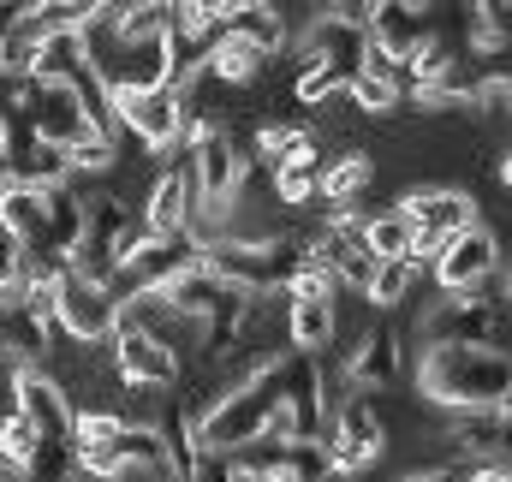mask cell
<instances>
[{"mask_svg": "<svg viewBox=\"0 0 512 482\" xmlns=\"http://www.w3.org/2000/svg\"><path fill=\"white\" fill-rule=\"evenodd\" d=\"M423 399L447 411H501L512 399V352H477V346H435L417 363Z\"/></svg>", "mask_w": 512, "mask_h": 482, "instance_id": "cell-1", "label": "cell"}, {"mask_svg": "<svg viewBox=\"0 0 512 482\" xmlns=\"http://www.w3.org/2000/svg\"><path fill=\"white\" fill-rule=\"evenodd\" d=\"M185 429H191L197 453H251V447H262L268 429H274V363H256L239 387L215 393L209 411H197Z\"/></svg>", "mask_w": 512, "mask_h": 482, "instance_id": "cell-2", "label": "cell"}, {"mask_svg": "<svg viewBox=\"0 0 512 482\" xmlns=\"http://www.w3.org/2000/svg\"><path fill=\"white\" fill-rule=\"evenodd\" d=\"M310 262V244L298 233H274L256 244H233V239H209L203 244V268L221 274L227 286H239L245 298H274L292 286V274Z\"/></svg>", "mask_w": 512, "mask_h": 482, "instance_id": "cell-3", "label": "cell"}, {"mask_svg": "<svg viewBox=\"0 0 512 482\" xmlns=\"http://www.w3.org/2000/svg\"><path fill=\"white\" fill-rule=\"evenodd\" d=\"M322 417H328V381H322V358H292L274 363V429L268 441L286 447H316L322 441Z\"/></svg>", "mask_w": 512, "mask_h": 482, "instance_id": "cell-4", "label": "cell"}, {"mask_svg": "<svg viewBox=\"0 0 512 482\" xmlns=\"http://www.w3.org/2000/svg\"><path fill=\"white\" fill-rule=\"evenodd\" d=\"M191 268H203V239H197V233H167V239L149 233V239L108 274V298H114L120 310H131V304L167 292V286H173L179 274H191Z\"/></svg>", "mask_w": 512, "mask_h": 482, "instance_id": "cell-5", "label": "cell"}, {"mask_svg": "<svg viewBox=\"0 0 512 482\" xmlns=\"http://www.w3.org/2000/svg\"><path fill=\"white\" fill-rule=\"evenodd\" d=\"M143 239H149V227L131 221L126 203H114V197H90V203H84V239H78V250H72V274L108 286V274H114Z\"/></svg>", "mask_w": 512, "mask_h": 482, "instance_id": "cell-6", "label": "cell"}, {"mask_svg": "<svg viewBox=\"0 0 512 482\" xmlns=\"http://www.w3.org/2000/svg\"><path fill=\"white\" fill-rule=\"evenodd\" d=\"M507 340V310L501 298H441L429 316H423V346H477V352H501Z\"/></svg>", "mask_w": 512, "mask_h": 482, "instance_id": "cell-7", "label": "cell"}, {"mask_svg": "<svg viewBox=\"0 0 512 482\" xmlns=\"http://www.w3.org/2000/svg\"><path fill=\"white\" fill-rule=\"evenodd\" d=\"M393 215L411 227V262H417V256H435L453 233L477 227V203H471L465 191H441V185H435V191H411V197H399Z\"/></svg>", "mask_w": 512, "mask_h": 482, "instance_id": "cell-8", "label": "cell"}, {"mask_svg": "<svg viewBox=\"0 0 512 482\" xmlns=\"http://www.w3.org/2000/svg\"><path fill=\"white\" fill-rule=\"evenodd\" d=\"M12 399H18L12 417L30 423L36 453L72 447V399H66V387H60L54 375H42V369H18V375H12Z\"/></svg>", "mask_w": 512, "mask_h": 482, "instance_id": "cell-9", "label": "cell"}, {"mask_svg": "<svg viewBox=\"0 0 512 482\" xmlns=\"http://www.w3.org/2000/svg\"><path fill=\"white\" fill-rule=\"evenodd\" d=\"M120 304L108 298V286L102 280H84V274H60V286H54V328H66L72 340H114V328H120Z\"/></svg>", "mask_w": 512, "mask_h": 482, "instance_id": "cell-10", "label": "cell"}, {"mask_svg": "<svg viewBox=\"0 0 512 482\" xmlns=\"http://www.w3.org/2000/svg\"><path fill=\"white\" fill-rule=\"evenodd\" d=\"M310 256L334 274V286H352V292H364L376 274V256L364 244V215H352V209H328L322 233L310 239Z\"/></svg>", "mask_w": 512, "mask_h": 482, "instance_id": "cell-11", "label": "cell"}, {"mask_svg": "<svg viewBox=\"0 0 512 482\" xmlns=\"http://www.w3.org/2000/svg\"><path fill=\"white\" fill-rule=\"evenodd\" d=\"M364 12H370V6H340V12H322V18L310 24L304 66H328V72H340V78L352 84V78L364 72V48H370Z\"/></svg>", "mask_w": 512, "mask_h": 482, "instance_id": "cell-12", "label": "cell"}, {"mask_svg": "<svg viewBox=\"0 0 512 482\" xmlns=\"http://www.w3.org/2000/svg\"><path fill=\"white\" fill-rule=\"evenodd\" d=\"M501 268V250H495V233L489 227H465L435 250V280L447 286V298H477Z\"/></svg>", "mask_w": 512, "mask_h": 482, "instance_id": "cell-13", "label": "cell"}, {"mask_svg": "<svg viewBox=\"0 0 512 482\" xmlns=\"http://www.w3.org/2000/svg\"><path fill=\"white\" fill-rule=\"evenodd\" d=\"M382 459V417L370 399H346L340 417H334V435H328V471L334 477H358Z\"/></svg>", "mask_w": 512, "mask_h": 482, "instance_id": "cell-14", "label": "cell"}, {"mask_svg": "<svg viewBox=\"0 0 512 482\" xmlns=\"http://www.w3.org/2000/svg\"><path fill=\"white\" fill-rule=\"evenodd\" d=\"M114 131H131L149 149H173L185 137V108L173 90H149V96H120L114 102Z\"/></svg>", "mask_w": 512, "mask_h": 482, "instance_id": "cell-15", "label": "cell"}, {"mask_svg": "<svg viewBox=\"0 0 512 482\" xmlns=\"http://www.w3.org/2000/svg\"><path fill=\"white\" fill-rule=\"evenodd\" d=\"M364 30H370V42L387 48L393 60H411V54L435 36L429 12H423V6H411V0H376V6L364 12Z\"/></svg>", "mask_w": 512, "mask_h": 482, "instance_id": "cell-16", "label": "cell"}, {"mask_svg": "<svg viewBox=\"0 0 512 482\" xmlns=\"http://www.w3.org/2000/svg\"><path fill=\"white\" fill-rule=\"evenodd\" d=\"M114 358H120V375H126L131 387H173L179 381V358L161 340H149L143 328H131L126 316L114 328Z\"/></svg>", "mask_w": 512, "mask_h": 482, "instance_id": "cell-17", "label": "cell"}, {"mask_svg": "<svg viewBox=\"0 0 512 482\" xmlns=\"http://www.w3.org/2000/svg\"><path fill=\"white\" fill-rule=\"evenodd\" d=\"M197 185H191V173L185 167H173V173H161L155 179V191H149V209H143V227L149 233H191L197 227Z\"/></svg>", "mask_w": 512, "mask_h": 482, "instance_id": "cell-18", "label": "cell"}, {"mask_svg": "<svg viewBox=\"0 0 512 482\" xmlns=\"http://www.w3.org/2000/svg\"><path fill=\"white\" fill-rule=\"evenodd\" d=\"M215 36L251 48L256 60H268L286 42V18L274 6H215Z\"/></svg>", "mask_w": 512, "mask_h": 482, "instance_id": "cell-19", "label": "cell"}, {"mask_svg": "<svg viewBox=\"0 0 512 482\" xmlns=\"http://www.w3.org/2000/svg\"><path fill=\"white\" fill-rule=\"evenodd\" d=\"M352 381L358 387H393L405 381V334L399 328H370L358 346H352Z\"/></svg>", "mask_w": 512, "mask_h": 482, "instance_id": "cell-20", "label": "cell"}, {"mask_svg": "<svg viewBox=\"0 0 512 482\" xmlns=\"http://www.w3.org/2000/svg\"><path fill=\"white\" fill-rule=\"evenodd\" d=\"M0 352L18 358V369H42V358H48V322H36L18 292L0 298Z\"/></svg>", "mask_w": 512, "mask_h": 482, "instance_id": "cell-21", "label": "cell"}, {"mask_svg": "<svg viewBox=\"0 0 512 482\" xmlns=\"http://www.w3.org/2000/svg\"><path fill=\"white\" fill-rule=\"evenodd\" d=\"M0 227H6V239L18 244L24 256H36L42 239H48V191H36V185H12V191L0 197Z\"/></svg>", "mask_w": 512, "mask_h": 482, "instance_id": "cell-22", "label": "cell"}, {"mask_svg": "<svg viewBox=\"0 0 512 482\" xmlns=\"http://www.w3.org/2000/svg\"><path fill=\"white\" fill-rule=\"evenodd\" d=\"M90 72V48H84V30H42L36 42V60H30V78L42 84H72Z\"/></svg>", "mask_w": 512, "mask_h": 482, "instance_id": "cell-23", "label": "cell"}, {"mask_svg": "<svg viewBox=\"0 0 512 482\" xmlns=\"http://www.w3.org/2000/svg\"><path fill=\"white\" fill-rule=\"evenodd\" d=\"M370 179H376V161L370 155H340V161H322V203H334V209H352L364 191H370Z\"/></svg>", "mask_w": 512, "mask_h": 482, "instance_id": "cell-24", "label": "cell"}, {"mask_svg": "<svg viewBox=\"0 0 512 482\" xmlns=\"http://www.w3.org/2000/svg\"><path fill=\"white\" fill-rule=\"evenodd\" d=\"M286 340H292L304 358L328 352V340H334V304H316V298H286Z\"/></svg>", "mask_w": 512, "mask_h": 482, "instance_id": "cell-25", "label": "cell"}, {"mask_svg": "<svg viewBox=\"0 0 512 482\" xmlns=\"http://www.w3.org/2000/svg\"><path fill=\"white\" fill-rule=\"evenodd\" d=\"M453 441L471 459H501L507 453V411H459L453 417Z\"/></svg>", "mask_w": 512, "mask_h": 482, "instance_id": "cell-26", "label": "cell"}, {"mask_svg": "<svg viewBox=\"0 0 512 482\" xmlns=\"http://www.w3.org/2000/svg\"><path fill=\"white\" fill-rule=\"evenodd\" d=\"M304 155H316V137L304 131V125H262L256 131V161L274 173V167H286V161H304Z\"/></svg>", "mask_w": 512, "mask_h": 482, "instance_id": "cell-27", "label": "cell"}, {"mask_svg": "<svg viewBox=\"0 0 512 482\" xmlns=\"http://www.w3.org/2000/svg\"><path fill=\"white\" fill-rule=\"evenodd\" d=\"M256 66H262V60H256L251 48H239V42H221V36H215L197 72H203V78H209V84L221 90V84H251V78H256Z\"/></svg>", "mask_w": 512, "mask_h": 482, "instance_id": "cell-28", "label": "cell"}, {"mask_svg": "<svg viewBox=\"0 0 512 482\" xmlns=\"http://www.w3.org/2000/svg\"><path fill=\"white\" fill-rule=\"evenodd\" d=\"M316 191H322V155H304V161H286V167H274V197H280L286 209H304V203H316Z\"/></svg>", "mask_w": 512, "mask_h": 482, "instance_id": "cell-29", "label": "cell"}, {"mask_svg": "<svg viewBox=\"0 0 512 482\" xmlns=\"http://www.w3.org/2000/svg\"><path fill=\"white\" fill-rule=\"evenodd\" d=\"M364 244H370V256L376 262H411V227L382 209V215H364Z\"/></svg>", "mask_w": 512, "mask_h": 482, "instance_id": "cell-30", "label": "cell"}, {"mask_svg": "<svg viewBox=\"0 0 512 482\" xmlns=\"http://www.w3.org/2000/svg\"><path fill=\"white\" fill-rule=\"evenodd\" d=\"M471 42H477L483 54L512 48V0H483V6L471 12Z\"/></svg>", "mask_w": 512, "mask_h": 482, "instance_id": "cell-31", "label": "cell"}, {"mask_svg": "<svg viewBox=\"0 0 512 482\" xmlns=\"http://www.w3.org/2000/svg\"><path fill=\"white\" fill-rule=\"evenodd\" d=\"M411 280H417V262H376V274H370V286H364V298L370 304H405V292H411Z\"/></svg>", "mask_w": 512, "mask_h": 482, "instance_id": "cell-32", "label": "cell"}, {"mask_svg": "<svg viewBox=\"0 0 512 482\" xmlns=\"http://www.w3.org/2000/svg\"><path fill=\"white\" fill-rule=\"evenodd\" d=\"M0 465L18 471V477H30V465H36V435H30L24 417H6V423H0Z\"/></svg>", "mask_w": 512, "mask_h": 482, "instance_id": "cell-33", "label": "cell"}, {"mask_svg": "<svg viewBox=\"0 0 512 482\" xmlns=\"http://www.w3.org/2000/svg\"><path fill=\"white\" fill-rule=\"evenodd\" d=\"M120 429H126V417H114V411H72V453L108 447V441H120Z\"/></svg>", "mask_w": 512, "mask_h": 482, "instance_id": "cell-34", "label": "cell"}, {"mask_svg": "<svg viewBox=\"0 0 512 482\" xmlns=\"http://www.w3.org/2000/svg\"><path fill=\"white\" fill-rule=\"evenodd\" d=\"M346 90H352V102H358L364 114H393V108H399V90H393L387 78H376V72H358Z\"/></svg>", "mask_w": 512, "mask_h": 482, "instance_id": "cell-35", "label": "cell"}, {"mask_svg": "<svg viewBox=\"0 0 512 482\" xmlns=\"http://www.w3.org/2000/svg\"><path fill=\"white\" fill-rule=\"evenodd\" d=\"M185 482H251V471H245L239 453H197V465H191Z\"/></svg>", "mask_w": 512, "mask_h": 482, "instance_id": "cell-36", "label": "cell"}, {"mask_svg": "<svg viewBox=\"0 0 512 482\" xmlns=\"http://www.w3.org/2000/svg\"><path fill=\"white\" fill-rule=\"evenodd\" d=\"M340 90H346V78L328 72V66H304V72H298V102H304V108H322V102L340 96Z\"/></svg>", "mask_w": 512, "mask_h": 482, "instance_id": "cell-37", "label": "cell"}, {"mask_svg": "<svg viewBox=\"0 0 512 482\" xmlns=\"http://www.w3.org/2000/svg\"><path fill=\"white\" fill-rule=\"evenodd\" d=\"M18 274H24V250L6 239V227H0V292H18Z\"/></svg>", "mask_w": 512, "mask_h": 482, "instance_id": "cell-38", "label": "cell"}, {"mask_svg": "<svg viewBox=\"0 0 512 482\" xmlns=\"http://www.w3.org/2000/svg\"><path fill=\"white\" fill-rule=\"evenodd\" d=\"M459 482H512V465H477L471 477H459Z\"/></svg>", "mask_w": 512, "mask_h": 482, "instance_id": "cell-39", "label": "cell"}, {"mask_svg": "<svg viewBox=\"0 0 512 482\" xmlns=\"http://www.w3.org/2000/svg\"><path fill=\"white\" fill-rule=\"evenodd\" d=\"M405 482H459V471H423V477H405Z\"/></svg>", "mask_w": 512, "mask_h": 482, "instance_id": "cell-40", "label": "cell"}, {"mask_svg": "<svg viewBox=\"0 0 512 482\" xmlns=\"http://www.w3.org/2000/svg\"><path fill=\"white\" fill-rule=\"evenodd\" d=\"M12 185H18V179H12V161H6V155H0V197H6V191H12Z\"/></svg>", "mask_w": 512, "mask_h": 482, "instance_id": "cell-41", "label": "cell"}, {"mask_svg": "<svg viewBox=\"0 0 512 482\" xmlns=\"http://www.w3.org/2000/svg\"><path fill=\"white\" fill-rule=\"evenodd\" d=\"M501 179H507V185H512V155H507V161H501Z\"/></svg>", "mask_w": 512, "mask_h": 482, "instance_id": "cell-42", "label": "cell"}, {"mask_svg": "<svg viewBox=\"0 0 512 482\" xmlns=\"http://www.w3.org/2000/svg\"><path fill=\"white\" fill-rule=\"evenodd\" d=\"M66 482H84V477H66Z\"/></svg>", "mask_w": 512, "mask_h": 482, "instance_id": "cell-43", "label": "cell"}]
</instances>
